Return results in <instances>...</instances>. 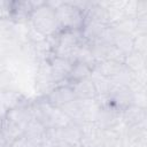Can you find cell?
Returning <instances> with one entry per match:
<instances>
[{"instance_id":"6da1fadb","label":"cell","mask_w":147,"mask_h":147,"mask_svg":"<svg viewBox=\"0 0 147 147\" xmlns=\"http://www.w3.org/2000/svg\"><path fill=\"white\" fill-rule=\"evenodd\" d=\"M30 23L31 28L44 37H52L60 31L55 18V10L48 7L46 2L33 10Z\"/></svg>"},{"instance_id":"7a4b0ae2","label":"cell","mask_w":147,"mask_h":147,"mask_svg":"<svg viewBox=\"0 0 147 147\" xmlns=\"http://www.w3.org/2000/svg\"><path fill=\"white\" fill-rule=\"evenodd\" d=\"M55 18L59 30H82L84 25V14L70 1H63L55 9Z\"/></svg>"},{"instance_id":"3957f363","label":"cell","mask_w":147,"mask_h":147,"mask_svg":"<svg viewBox=\"0 0 147 147\" xmlns=\"http://www.w3.org/2000/svg\"><path fill=\"white\" fill-rule=\"evenodd\" d=\"M44 99L53 107H63L64 105L76 100L75 93L69 83H63L56 85L53 90H51L47 94H45Z\"/></svg>"},{"instance_id":"277c9868","label":"cell","mask_w":147,"mask_h":147,"mask_svg":"<svg viewBox=\"0 0 147 147\" xmlns=\"http://www.w3.org/2000/svg\"><path fill=\"white\" fill-rule=\"evenodd\" d=\"M48 62H49L52 78H53V82L55 83V85L68 83L67 78H68V75L71 70L74 62H71L68 59H63V57H59V56H54V55H52L49 57Z\"/></svg>"},{"instance_id":"5b68a950","label":"cell","mask_w":147,"mask_h":147,"mask_svg":"<svg viewBox=\"0 0 147 147\" xmlns=\"http://www.w3.org/2000/svg\"><path fill=\"white\" fill-rule=\"evenodd\" d=\"M34 10L32 1H11V15L10 20L15 23H26L30 22L31 15Z\"/></svg>"},{"instance_id":"8992f818","label":"cell","mask_w":147,"mask_h":147,"mask_svg":"<svg viewBox=\"0 0 147 147\" xmlns=\"http://www.w3.org/2000/svg\"><path fill=\"white\" fill-rule=\"evenodd\" d=\"M146 121L145 108L131 105L122 110V122L126 126H134L144 124Z\"/></svg>"},{"instance_id":"52a82bcc","label":"cell","mask_w":147,"mask_h":147,"mask_svg":"<svg viewBox=\"0 0 147 147\" xmlns=\"http://www.w3.org/2000/svg\"><path fill=\"white\" fill-rule=\"evenodd\" d=\"M76 99L79 100H85V99H95L96 98V91H95V86L92 82V79L85 78L75 83L70 84Z\"/></svg>"},{"instance_id":"ba28073f","label":"cell","mask_w":147,"mask_h":147,"mask_svg":"<svg viewBox=\"0 0 147 147\" xmlns=\"http://www.w3.org/2000/svg\"><path fill=\"white\" fill-rule=\"evenodd\" d=\"M45 132H46V126L34 118H31L23 130V134L28 139H30L36 145V147L44 138Z\"/></svg>"},{"instance_id":"9c48e42d","label":"cell","mask_w":147,"mask_h":147,"mask_svg":"<svg viewBox=\"0 0 147 147\" xmlns=\"http://www.w3.org/2000/svg\"><path fill=\"white\" fill-rule=\"evenodd\" d=\"M60 140L71 147L79 145L82 140V130L79 124L71 123L68 126L60 129Z\"/></svg>"},{"instance_id":"30bf717a","label":"cell","mask_w":147,"mask_h":147,"mask_svg":"<svg viewBox=\"0 0 147 147\" xmlns=\"http://www.w3.org/2000/svg\"><path fill=\"white\" fill-rule=\"evenodd\" d=\"M113 46H115L124 56H126L134 52V37L131 34L117 32L114 38Z\"/></svg>"},{"instance_id":"8fae6325","label":"cell","mask_w":147,"mask_h":147,"mask_svg":"<svg viewBox=\"0 0 147 147\" xmlns=\"http://www.w3.org/2000/svg\"><path fill=\"white\" fill-rule=\"evenodd\" d=\"M92 70H93V68H91L87 64H84V63H80V62H74L72 67H71V70L68 75L67 80H68L69 84H71V83L88 78L92 74Z\"/></svg>"},{"instance_id":"7c38bea8","label":"cell","mask_w":147,"mask_h":147,"mask_svg":"<svg viewBox=\"0 0 147 147\" xmlns=\"http://www.w3.org/2000/svg\"><path fill=\"white\" fill-rule=\"evenodd\" d=\"M123 64L131 72H138V71L145 69V55L140 54L138 52H132L131 54H129L124 57Z\"/></svg>"},{"instance_id":"4fadbf2b","label":"cell","mask_w":147,"mask_h":147,"mask_svg":"<svg viewBox=\"0 0 147 147\" xmlns=\"http://www.w3.org/2000/svg\"><path fill=\"white\" fill-rule=\"evenodd\" d=\"M11 15V1L0 0V21L10 20Z\"/></svg>"},{"instance_id":"5bb4252c","label":"cell","mask_w":147,"mask_h":147,"mask_svg":"<svg viewBox=\"0 0 147 147\" xmlns=\"http://www.w3.org/2000/svg\"><path fill=\"white\" fill-rule=\"evenodd\" d=\"M9 146L10 147H36V145L30 139H28L24 134L17 137L15 140H13Z\"/></svg>"}]
</instances>
